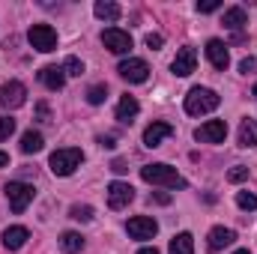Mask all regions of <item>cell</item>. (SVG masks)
I'll list each match as a JSON object with an SVG mask.
<instances>
[{
  "mask_svg": "<svg viewBox=\"0 0 257 254\" xmlns=\"http://www.w3.org/2000/svg\"><path fill=\"white\" fill-rule=\"evenodd\" d=\"M141 180L150 183V186H162V189H186V177L177 174V168L165 165V162H156V165H144L141 168Z\"/></svg>",
  "mask_w": 257,
  "mask_h": 254,
  "instance_id": "cell-1",
  "label": "cell"
},
{
  "mask_svg": "<svg viewBox=\"0 0 257 254\" xmlns=\"http://www.w3.org/2000/svg\"><path fill=\"white\" fill-rule=\"evenodd\" d=\"M221 105V96L209 87H192L186 93V114L200 117V114H212L215 108Z\"/></svg>",
  "mask_w": 257,
  "mask_h": 254,
  "instance_id": "cell-2",
  "label": "cell"
},
{
  "mask_svg": "<svg viewBox=\"0 0 257 254\" xmlns=\"http://www.w3.org/2000/svg\"><path fill=\"white\" fill-rule=\"evenodd\" d=\"M84 162V153L78 147H63V150H54L51 159H48V168L54 177H72Z\"/></svg>",
  "mask_w": 257,
  "mask_h": 254,
  "instance_id": "cell-3",
  "label": "cell"
},
{
  "mask_svg": "<svg viewBox=\"0 0 257 254\" xmlns=\"http://www.w3.org/2000/svg\"><path fill=\"white\" fill-rule=\"evenodd\" d=\"M6 191V200H9V209L15 212V215H21L30 203H33V197H36V189L33 186H27V183H21V180H12V183H6L3 186Z\"/></svg>",
  "mask_w": 257,
  "mask_h": 254,
  "instance_id": "cell-4",
  "label": "cell"
},
{
  "mask_svg": "<svg viewBox=\"0 0 257 254\" xmlns=\"http://www.w3.org/2000/svg\"><path fill=\"white\" fill-rule=\"evenodd\" d=\"M27 39H30V45H33L36 51H42V54L57 51V30H54L51 24H33L30 33H27Z\"/></svg>",
  "mask_w": 257,
  "mask_h": 254,
  "instance_id": "cell-5",
  "label": "cell"
},
{
  "mask_svg": "<svg viewBox=\"0 0 257 254\" xmlns=\"http://www.w3.org/2000/svg\"><path fill=\"white\" fill-rule=\"evenodd\" d=\"M24 102H27V87H24L21 81H6V84L0 87V105H3V108L15 111V108H21Z\"/></svg>",
  "mask_w": 257,
  "mask_h": 254,
  "instance_id": "cell-6",
  "label": "cell"
},
{
  "mask_svg": "<svg viewBox=\"0 0 257 254\" xmlns=\"http://www.w3.org/2000/svg\"><path fill=\"white\" fill-rule=\"evenodd\" d=\"M117 72H120V78H126L128 84H144L150 78V66H147V60H141V57L123 60V63L117 66Z\"/></svg>",
  "mask_w": 257,
  "mask_h": 254,
  "instance_id": "cell-7",
  "label": "cell"
},
{
  "mask_svg": "<svg viewBox=\"0 0 257 254\" xmlns=\"http://www.w3.org/2000/svg\"><path fill=\"white\" fill-rule=\"evenodd\" d=\"M102 45L111 54H128L132 51V36H128L126 30H120V27H108L102 33Z\"/></svg>",
  "mask_w": 257,
  "mask_h": 254,
  "instance_id": "cell-8",
  "label": "cell"
},
{
  "mask_svg": "<svg viewBox=\"0 0 257 254\" xmlns=\"http://www.w3.org/2000/svg\"><path fill=\"white\" fill-rule=\"evenodd\" d=\"M126 230L132 239H153L159 233V221L150 218V215H135V218H128Z\"/></svg>",
  "mask_w": 257,
  "mask_h": 254,
  "instance_id": "cell-9",
  "label": "cell"
},
{
  "mask_svg": "<svg viewBox=\"0 0 257 254\" xmlns=\"http://www.w3.org/2000/svg\"><path fill=\"white\" fill-rule=\"evenodd\" d=\"M224 138H227V123L224 120H206L194 132V141H200V144H221Z\"/></svg>",
  "mask_w": 257,
  "mask_h": 254,
  "instance_id": "cell-10",
  "label": "cell"
},
{
  "mask_svg": "<svg viewBox=\"0 0 257 254\" xmlns=\"http://www.w3.org/2000/svg\"><path fill=\"white\" fill-rule=\"evenodd\" d=\"M194 69H197V51L194 48H180L177 51V57H174V63H171V72L177 75V78H189Z\"/></svg>",
  "mask_w": 257,
  "mask_h": 254,
  "instance_id": "cell-11",
  "label": "cell"
},
{
  "mask_svg": "<svg viewBox=\"0 0 257 254\" xmlns=\"http://www.w3.org/2000/svg\"><path fill=\"white\" fill-rule=\"evenodd\" d=\"M132 200H135V189H132L128 183L114 180V183L108 186V206H111V209H126Z\"/></svg>",
  "mask_w": 257,
  "mask_h": 254,
  "instance_id": "cell-12",
  "label": "cell"
},
{
  "mask_svg": "<svg viewBox=\"0 0 257 254\" xmlns=\"http://www.w3.org/2000/svg\"><path fill=\"white\" fill-rule=\"evenodd\" d=\"M174 135V126L171 123H165V120H156V123H150V126L144 129V147H159L165 138H171Z\"/></svg>",
  "mask_w": 257,
  "mask_h": 254,
  "instance_id": "cell-13",
  "label": "cell"
},
{
  "mask_svg": "<svg viewBox=\"0 0 257 254\" xmlns=\"http://www.w3.org/2000/svg\"><path fill=\"white\" fill-rule=\"evenodd\" d=\"M206 60L212 63V69H218V72H224L227 63H230V54H227V45L221 42V39H209L206 42Z\"/></svg>",
  "mask_w": 257,
  "mask_h": 254,
  "instance_id": "cell-14",
  "label": "cell"
},
{
  "mask_svg": "<svg viewBox=\"0 0 257 254\" xmlns=\"http://www.w3.org/2000/svg\"><path fill=\"white\" fill-rule=\"evenodd\" d=\"M39 81L48 87V90H63L66 87V72H63V66H42L39 69Z\"/></svg>",
  "mask_w": 257,
  "mask_h": 254,
  "instance_id": "cell-15",
  "label": "cell"
},
{
  "mask_svg": "<svg viewBox=\"0 0 257 254\" xmlns=\"http://www.w3.org/2000/svg\"><path fill=\"white\" fill-rule=\"evenodd\" d=\"M27 239H30V230L21 227V224H12V227L3 230V248H9V251H18Z\"/></svg>",
  "mask_w": 257,
  "mask_h": 254,
  "instance_id": "cell-16",
  "label": "cell"
},
{
  "mask_svg": "<svg viewBox=\"0 0 257 254\" xmlns=\"http://www.w3.org/2000/svg\"><path fill=\"white\" fill-rule=\"evenodd\" d=\"M233 239H236V233H233L230 227H212L209 236H206V248H209V251H221V248H227Z\"/></svg>",
  "mask_w": 257,
  "mask_h": 254,
  "instance_id": "cell-17",
  "label": "cell"
},
{
  "mask_svg": "<svg viewBox=\"0 0 257 254\" xmlns=\"http://www.w3.org/2000/svg\"><path fill=\"white\" fill-rule=\"evenodd\" d=\"M93 12H96V18H99V21H108V24L120 21V6H117L114 0H96Z\"/></svg>",
  "mask_w": 257,
  "mask_h": 254,
  "instance_id": "cell-18",
  "label": "cell"
},
{
  "mask_svg": "<svg viewBox=\"0 0 257 254\" xmlns=\"http://www.w3.org/2000/svg\"><path fill=\"white\" fill-rule=\"evenodd\" d=\"M138 111H141V105H138L135 96H123V99L117 102V120H120V123H132V120L138 117Z\"/></svg>",
  "mask_w": 257,
  "mask_h": 254,
  "instance_id": "cell-19",
  "label": "cell"
},
{
  "mask_svg": "<svg viewBox=\"0 0 257 254\" xmlns=\"http://www.w3.org/2000/svg\"><path fill=\"white\" fill-rule=\"evenodd\" d=\"M168 254H194V236L189 230L177 233V236L171 239V245H168Z\"/></svg>",
  "mask_w": 257,
  "mask_h": 254,
  "instance_id": "cell-20",
  "label": "cell"
},
{
  "mask_svg": "<svg viewBox=\"0 0 257 254\" xmlns=\"http://www.w3.org/2000/svg\"><path fill=\"white\" fill-rule=\"evenodd\" d=\"M245 24H248V15H245L242 6H230V9H224V27H227V30H242Z\"/></svg>",
  "mask_w": 257,
  "mask_h": 254,
  "instance_id": "cell-21",
  "label": "cell"
},
{
  "mask_svg": "<svg viewBox=\"0 0 257 254\" xmlns=\"http://www.w3.org/2000/svg\"><path fill=\"white\" fill-rule=\"evenodd\" d=\"M42 147H45L42 132H33V129H30V132H24V135H21V153H27V156H30V153H39Z\"/></svg>",
  "mask_w": 257,
  "mask_h": 254,
  "instance_id": "cell-22",
  "label": "cell"
},
{
  "mask_svg": "<svg viewBox=\"0 0 257 254\" xmlns=\"http://www.w3.org/2000/svg\"><path fill=\"white\" fill-rule=\"evenodd\" d=\"M239 147H257V120H242L239 126Z\"/></svg>",
  "mask_w": 257,
  "mask_h": 254,
  "instance_id": "cell-23",
  "label": "cell"
},
{
  "mask_svg": "<svg viewBox=\"0 0 257 254\" xmlns=\"http://www.w3.org/2000/svg\"><path fill=\"white\" fill-rule=\"evenodd\" d=\"M60 248H63L66 254L84 251V236H81V233H75V230H66L63 236H60Z\"/></svg>",
  "mask_w": 257,
  "mask_h": 254,
  "instance_id": "cell-24",
  "label": "cell"
},
{
  "mask_svg": "<svg viewBox=\"0 0 257 254\" xmlns=\"http://www.w3.org/2000/svg\"><path fill=\"white\" fill-rule=\"evenodd\" d=\"M236 206L245 209V212H254L257 209V194H251V191H236Z\"/></svg>",
  "mask_w": 257,
  "mask_h": 254,
  "instance_id": "cell-25",
  "label": "cell"
},
{
  "mask_svg": "<svg viewBox=\"0 0 257 254\" xmlns=\"http://www.w3.org/2000/svg\"><path fill=\"white\" fill-rule=\"evenodd\" d=\"M105 99H108V87H105V84H93V87L87 90V102H90V105H102Z\"/></svg>",
  "mask_w": 257,
  "mask_h": 254,
  "instance_id": "cell-26",
  "label": "cell"
},
{
  "mask_svg": "<svg viewBox=\"0 0 257 254\" xmlns=\"http://www.w3.org/2000/svg\"><path fill=\"white\" fill-rule=\"evenodd\" d=\"M63 72L66 75H72V78H81V75H84V63H81L78 57H66L63 60Z\"/></svg>",
  "mask_w": 257,
  "mask_h": 254,
  "instance_id": "cell-27",
  "label": "cell"
},
{
  "mask_svg": "<svg viewBox=\"0 0 257 254\" xmlns=\"http://www.w3.org/2000/svg\"><path fill=\"white\" fill-rule=\"evenodd\" d=\"M69 215H72L75 221H93V206H87V203H84V206H72Z\"/></svg>",
  "mask_w": 257,
  "mask_h": 254,
  "instance_id": "cell-28",
  "label": "cell"
},
{
  "mask_svg": "<svg viewBox=\"0 0 257 254\" xmlns=\"http://www.w3.org/2000/svg\"><path fill=\"white\" fill-rule=\"evenodd\" d=\"M15 135V120L12 117H0V141H9Z\"/></svg>",
  "mask_w": 257,
  "mask_h": 254,
  "instance_id": "cell-29",
  "label": "cell"
},
{
  "mask_svg": "<svg viewBox=\"0 0 257 254\" xmlns=\"http://www.w3.org/2000/svg\"><path fill=\"white\" fill-rule=\"evenodd\" d=\"M227 180H230V183H245V180H248V168H242V165L230 168V171H227Z\"/></svg>",
  "mask_w": 257,
  "mask_h": 254,
  "instance_id": "cell-30",
  "label": "cell"
},
{
  "mask_svg": "<svg viewBox=\"0 0 257 254\" xmlns=\"http://www.w3.org/2000/svg\"><path fill=\"white\" fill-rule=\"evenodd\" d=\"M215 9H221V0H197V12L200 15H209Z\"/></svg>",
  "mask_w": 257,
  "mask_h": 254,
  "instance_id": "cell-31",
  "label": "cell"
},
{
  "mask_svg": "<svg viewBox=\"0 0 257 254\" xmlns=\"http://www.w3.org/2000/svg\"><path fill=\"white\" fill-rule=\"evenodd\" d=\"M162 45H165V36H162V33H150V36H147V48H150V51H159Z\"/></svg>",
  "mask_w": 257,
  "mask_h": 254,
  "instance_id": "cell-32",
  "label": "cell"
},
{
  "mask_svg": "<svg viewBox=\"0 0 257 254\" xmlns=\"http://www.w3.org/2000/svg\"><path fill=\"white\" fill-rule=\"evenodd\" d=\"M239 72H242V75H251V72H257V57H245V60L239 63Z\"/></svg>",
  "mask_w": 257,
  "mask_h": 254,
  "instance_id": "cell-33",
  "label": "cell"
},
{
  "mask_svg": "<svg viewBox=\"0 0 257 254\" xmlns=\"http://www.w3.org/2000/svg\"><path fill=\"white\" fill-rule=\"evenodd\" d=\"M36 120H39V123H48V105H45V102L36 105Z\"/></svg>",
  "mask_w": 257,
  "mask_h": 254,
  "instance_id": "cell-34",
  "label": "cell"
},
{
  "mask_svg": "<svg viewBox=\"0 0 257 254\" xmlns=\"http://www.w3.org/2000/svg\"><path fill=\"white\" fill-rule=\"evenodd\" d=\"M153 200L165 206V203H171V194H165V191H156V194H153Z\"/></svg>",
  "mask_w": 257,
  "mask_h": 254,
  "instance_id": "cell-35",
  "label": "cell"
},
{
  "mask_svg": "<svg viewBox=\"0 0 257 254\" xmlns=\"http://www.w3.org/2000/svg\"><path fill=\"white\" fill-rule=\"evenodd\" d=\"M99 144H102L105 150H114V138H111V135H102V138H99Z\"/></svg>",
  "mask_w": 257,
  "mask_h": 254,
  "instance_id": "cell-36",
  "label": "cell"
},
{
  "mask_svg": "<svg viewBox=\"0 0 257 254\" xmlns=\"http://www.w3.org/2000/svg\"><path fill=\"white\" fill-rule=\"evenodd\" d=\"M111 171H117V174H126L128 168L123 165V162H114V165H111Z\"/></svg>",
  "mask_w": 257,
  "mask_h": 254,
  "instance_id": "cell-37",
  "label": "cell"
},
{
  "mask_svg": "<svg viewBox=\"0 0 257 254\" xmlns=\"http://www.w3.org/2000/svg\"><path fill=\"white\" fill-rule=\"evenodd\" d=\"M138 254H159V248H156V245H144Z\"/></svg>",
  "mask_w": 257,
  "mask_h": 254,
  "instance_id": "cell-38",
  "label": "cell"
},
{
  "mask_svg": "<svg viewBox=\"0 0 257 254\" xmlns=\"http://www.w3.org/2000/svg\"><path fill=\"white\" fill-rule=\"evenodd\" d=\"M6 165H9V153H3V150H0V168H6Z\"/></svg>",
  "mask_w": 257,
  "mask_h": 254,
  "instance_id": "cell-39",
  "label": "cell"
},
{
  "mask_svg": "<svg viewBox=\"0 0 257 254\" xmlns=\"http://www.w3.org/2000/svg\"><path fill=\"white\" fill-rule=\"evenodd\" d=\"M233 254H251V251L248 248H239V251H233Z\"/></svg>",
  "mask_w": 257,
  "mask_h": 254,
  "instance_id": "cell-40",
  "label": "cell"
},
{
  "mask_svg": "<svg viewBox=\"0 0 257 254\" xmlns=\"http://www.w3.org/2000/svg\"><path fill=\"white\" fill-rule=\"evenodd\" d=\"M251 96H257V84H254V87H251Z\"/></svg>",
  "mask_w": 257,
  "mask_h": 254,
  "instance_id": "cell-41",
  "label": "cell"
}]
</instances>
